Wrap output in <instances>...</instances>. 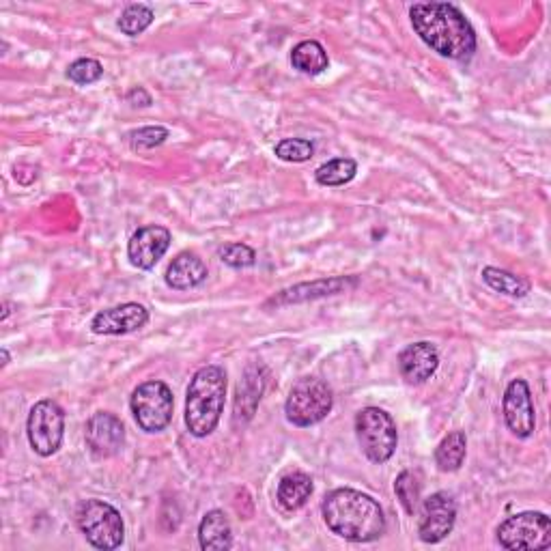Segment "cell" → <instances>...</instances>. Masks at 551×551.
Instances as JSON below:
<instances>
[{
    "label": "cell",
    "instance_id": "obj_17",
    "mask_svg": "<svg viewBox=\"0 0 551 551\" xmlns=\"http://www.w3.org/2000/svg\"><path fill=\"white\" fill-rule=\"evenodd\" d=\"M164 280L166 285L175 291L194 289L207 280V265L203 263L199 254L181 252L173 259V263L168 265Z\"/></svg>",
    "mask_w": 551,
    "mask_h": 551
},
{
    "label": "cell",
    "instance_id": "obj_7",
    "mask_svg": "<svg viewBox=\"0 0 551 551\" xmlns=\"http://www.w3.org/2000/svg\"><path fill=\"white\" fill-rule=\"evenodd\" d=\"M132 414L136 425L145 433H162L173 420L175 399L164 381H145L132 394Z\"/></svg>",
    "mask_w": 551,
    "mask_h": 551
},
{
    "label": "cell",
    "instance_id": "obj_28",
    "mask_svg": "<svg viewBox=\"0 0 551 551\" xmlns=\"http://www.w3.org/2000/svg\"><path fill=\"white\" fill-rule=\"evenodd\" d=\"M218 254H220V261L224 265L233 267V270H246V267H252L257 263V252L242 242L224 244Z\"/></svg>",
    "mask_w": 551,
    "mask_h": 551
},
{
    "label": "cell",
    "instance_id": "obj_6",
    "mask_svg": "<svg viewBox=\"0 0 551 551\" xmlns=\"http://www.w3.org/2000/svg\"><path fill=\"white\" fill-rule=\"evenodd\" d=\"M356 435L366 459L386 463L399 446L397 422L379 407H364L356 416Z\"/></svg>",
    "mask_w": 551,
    "mask_h": 551
},
{
    "label": "cell",
    "instance_id": "obj_24",
    "mask_svg": "<svg viewBox=\"0 0 551 551\" xmlns=\"http://www.w3.org/2000/svg\"><path fill=\"white\" fill-rule=\"evenodd\" d=\"M358 173V162L351 158H334L326 164H321L315 171V179L319 186L326 188H338L345 186V183L353 181Z\"/></svg>",
    "mask_w": 551,
    "mask_h": 551
},
{
    "label": "cell",
    "instance_id": "obj_21",
    "mask_svg": "<svg viewBox=\"0 0 551 551\" xmlns=\"http://www.w3.org/2000/svg\"><path fill=\"white\" fill-rule=\"evenodd\" d=\"M291 65L293 69H298V72L306 76H319L328 69L330 59L326 48H323L319 41L308 39V41H300V44L293 48Z\"/></svg>",
    "mask_w": 551,
    "mask_h": 551
},
{
    "label": "cell",
    "instance_id": "obj_10",
    "mask_svg": "<svg viewBox=\"0 0 551 551\" xmlns=\"http://www.w3.org/2000/svg\"><path fill=\"white\" fill-rule=\"evenodd\" d=\"M504 420L506 427L519 440H528L536 429V412L532 392L526 379H513L504 392Z\"/></svg>",
    "mask_w": 551,
    "mask_h": 551
},
{
    "label": "cell",
    "instance_id": "obj_15",
    "mask_svg": "<svg viewBox=\"0 0 551 551\" xmlns=\"http://www.w3.org/2000/svg\"><path fill=\"white\" fill-rule=\"evenodd\" d=\"M353 287H358V278H347V276L302 282V285L280 291L265 306H287V304H300L308 300H321V298H330V295L345 293Z\"/></svg>",
    "mask_w": 551,
    "mask_h": 551
},
{
    "label": "cell",
    "instance_id": "obj_8",
    "mask_svg": "<svg viewBox=\"0 0 551 551\" xmlns=\"http://www.w3.org/2000/svg\"><path fill=\"white\" fill-rule=\"evenodd\" d=\"M496 534L498 543L511 551H541L551 547V521L545 513L526 511L506 517Z\"/></svg>",
    "mask_w": 551,
    "mask_h": 551
},
{
    "label": "cell",
    "instance_id": "obj_31",
    "mask_svg": "<svg viewBox=\"0 0 551 551\" xmlns=\"http://www.w3.org/2000/svg\"><path fill=\"white\" fill-rule=\"evenodd\" d=\"M138 100H143V106H151V95L143 89V87H136L132 89L130 93H127V102H130L132 106H138Z\"/></svg>",
    "mask_w": 551,
    "mask_h": 551
},
{
    "label": "cell",
    "instance_id": "obj_12",
    "mask_svg": "<svg viewBox=\"0 0 551 551\" xmlns=\"http://www.w3.org/2000/svg\"><path fill=\"white\" fill-rule=\"evenodd\" d=\"M171 242L173 235L164 226H143V229H138L132 235L130 244H127V257H130V263L138 267V270L149 272L160 263Z\"/></svg>",
    "mask_w": 551,
    "mask_h": 551
},
{
    "label": "cell",
    "instance_id": "obj_19",
    "mask_svg": "<svg viewBox=\"0 0 551 551\" xmlns=\"http://www.w3.org/2000/svg\"><path fill=\"white\" fill-rule=\"evenodd\" d=\"M199 545L205 551H224L233 547V530L224 511H209L201 519Z\"/></svg>",
    "mask_w": 551,
    "mask_h": 551
},
{
    "label": "cell",
    "instance_id": "obj_33",
    "mask_svg": "<svg viewBox=\"0 0 551 551\" xmlns=\"http://www.w3.org/2000/svg\"><path fill=\"white\" fill-rule=\"evenodd\" d=\"M9 313H11V310H9V302H5V313H3V317H0V319H3V321H5V319L9 317Z\"/></svg>",
    "mask_w": 551,
    "mask_h": 551
},
{
    "label": "cell",
    "instance_id": "obj_11",
    "mask_svg": "<svg viewBox=\"0 0 551 551\" xmlns=\"http://www.w3.org/2000/svg\"><path fill=\"white\" fill-rule=\"evenodd\" d=\"M457 521V504L448 493L437 491L431 498L425 500L422 506V519L418 526V536L422 543H442L446 536L455 528Z\"/></svg>",
    "mask_w": 551,
    "mask_h": 551
},
{
    "label": "cell",
    "instance_id": "obj_4",
    "mask_svg": "<svg viewBox=\"0 0 551 551\" xmlns=\"http://www.w3.org/2000/svg\"><path fill=\"white\" fill-rule=\"evenodd\" d=\"M334 407V392L326 384V381L319 377H302L293 384L285 412L287 420L295 427H313L319 425L321 420L332 412Z\"/></svg>",
    "mask_w": 551,
    "mask_h": 551
},
{
    "label": "cell",
    "instance_id": "obj_22",
    "mask_svg": "<svg viewBox=\"0 0 551 551\" xmlns=\"http://www.w3.org/2000/svg\"><path fill=\"white\" fill-rule=\"evenodd\" d=\"M465 455H468V437L463 431H452L435 448V465L440 472H457L465 461Z\"/></svg>",
    "mask_w": 551,
    "mask_h": 551
},
{
    "label": "cell",
    "instance_id": "obj_32",
    "mask_svg": "<svg viewBox=\"0 0 551 551\" xmlns=\"http://www.w3.org/2000/svg\"><path fill=\"white\" fill-rule=\"evenodd\" d=\"M0 356H3V366L9 364V351L7 349H0Z\"/></svg>",
    "mask_w": 551,
    "mask_h": 551
},
{
    "label": "cell",
    "instance_id": "obj_23",
    "mask_svg": "<svg viewBox=\"0 0 551 551\" xmlns=\"http://www.w3.org/2000/svg\"><path fill=\"white\" fill-rule=\"evenodd\" d=\"M483 280L493 291L504 293L508 298H526L530 293V282L526 278H521L513 272L498 270V267H485Z\"/></svg>",
    "mask_w": 551,
    "mask_h": 551
},
{
    "label": "cell",
    "instance_id": "obj_18",
    "mask_svg": "<svg viewBox=\"0 0 551 551\" xmlns=\"http://www.w3.org/2000/svg\"><path fill=\"white\" fill-rule=\"evenodd\" d=\"M265 384H267V371L263 369V366H248L246 369V375L244 379L239 381L237 386V401H235V418H244L250 420L254 409H257L259 401H261V394L265 390Z\"/></svg>",
    "mask_w": 551,
    "mask_h": 551
},
{
    "label": "cell",
    "instance_id": "obj_16",
    "mask_svg": "<svg viewBox=\"0 0 551 551\" xmlns=\"http://www.w3.org/2000/svg\"><path fill=\"white\" fill-rule=\"evenodd\" d=\"M440 369V353H437L433 343H414L407 345L399 353V371L401 377L412 386L425 384L427 379L435 375V371Z\"/></svg>",
    "mask_w": 551,
    "mask_h": 551
},
{
    "label": "cell",
    "instance_id": "obj_14",
    "mask_svg": "<svg viewBox=\"0 0 551 551\" xmlns=\"http://www.w3.org/2000/svg\"><path fill=\"white\" fill-rule=\"evenodd\" d=\"M149 323V310L143 304L127 302L115 308H106L91 321V330L100 336H123L143 330Z\"/></svg>",
    "mask_w": 551,
    "mask_h": 551
},
{
    "label": "cell",
    "instance_id": "obj_3",
    "mask_svg": "<svg viewBox=\"0 0 551 551\" xmlns=\"http://www.w3.org/2000/svg\"><path fill=\"white\" fill-rule=\"evenodd\" d=\"M226 373L216 364L194 373L186 397V427L194 437H207L216 431L224 412Z\"/></svg>",
    "mask_w": 551,
    "mask_h": 551
},
{
    "label": "cell",
    "instance_id": "obj_1",
    "mask_svg": "<svg viewBox=\"0 0 551 551\" xmlns=\"http://www.w3.org/2000/svg\"><path fill=\"white\" fill-rule=\"evenodd\" d=\"M416 35L444 59L468 61L476 52V31L450 3H416L409 9Z\"/></svg>",
    "mask_w": 551,
    "mask_h": 551
},
{
    "label": "cell",
    "instance_id": "obj_29",
    "mask_svg": "<svg viewBox=\"0 0 551 551\" xmlns=\"http://www.w3.org/2000/svg\"><path fill=\"white\" fill-rule=\"evenodd\" d=\"M171 136L168 132V127L164 125H147L140 127V130L130 134V145L136 151H147V149H155L166 143V138Z\"/></svg>",
    "mask_w": 551,
    "mask_h": 551
},
{
    "label": "cell",
    "instance_id": "obj_27",
    "mask_svg": "<svg viewBox=\"0 0 551 551\" xmlns=\"http://www.w3.org/2000/svg\"><path fill=\"white\" fill-rule=\"evenodd\" d=\"M276 158L282 162H293V164H302L308 162L315 155V145L306 138H285L280 140L274 149Z\"/></svg>",
    "mask_w": 551,
    "mask_h": 551
},
{
    "label": "cell",
    "instance_id": "obj_5",
    "mask_svg": "<svg viewBox=\"0 0 551 551\" xmlns=\"http://www.w3.org/2000/svg\"><path fill=\"white\" fill-rule=\"evenodd\" d=\"M78 528L95 549H119L125 539L123 517L115 506L104 500H87L76 511Z\"/></svg>",
    "mask_w": 551,
    "mask_h": 551
},
{
    "label": "cell",
    "instance_id": "obj_25",
    "mask_svg": "<svg viewBox=\"0 0 551 551\" xmlns=\"http://www.w3.org/2000/svg\"><path fill=\"white\" fill-rule=\"evenodd\" d=\"M153 18H155L153 9L138 3V5H130L121 13L117 26L123 35L138 37V35H143L147 28L153 24Z\"/></svg>",
    "mask_w": 551,
    "mask_h": 551
},
{
    "label": "cell",
    "instance_id": "obj_9",
    "mask_svg": "<svg viewBox=\"0 0 551 551\" xmlns=\"http://www.w3.org/2000/svg\"><path fill=\"white\" fill-rule=\"evenodd\" d=\"M28 444L39 457H52L63 444L65 412L56 401H39L33 405L26 422Z\"/></svg>",
    "mask_w": 551,
    "mask_h": 551
},
{
    "label": "cell",
    "instance_id": "obj_2",
    "mask_svg": "<svg viewBox=\"0 0 551 551\" xmlns=\"http://www.w3.org/2000/svg\"><path fill=\"white\" fill-rule=\"evenodd\" d=\"M323 521L332 534L351 543H373L386 534L384 508L356 489H334L321 504Z\"/></svg>",
    "mask_w": 551,
    "mask_h": 551
},
{
    "label": "cell",
    "instance_id": "obj_20",
    "mask_svg": "<svg viewBox=\"0 0 551 551\" xmlns=\"http://www.w3.org/2000/svg\"><path fill=\"white\" fill-rule=\"evenodd\" d=\"M313 478L304 472L287 474L278 485V504L285 511H300V508L313 496Z\"/></svg>",
    "mask_w": 551,
    "mask_h": 551
},
{
    "label": "cell",
    "instance_id": "obj_13",
    "mask_svg": "<svg viewBox=\"0 0 551 551\" xmlns=\"http://www.w3.org/2000/svg\"><path fill=\"white\" fill-rule=\"evenodd\" d=\"M84 440H87V446L93 452V457L110 459L123 448L125 427L115 414L97 412L87 422V429H84Z\"/></svg>",
    "mask_w": 551,
    "mask_h": 551
},
{
    "label": "cell",
    "instance_id": "obj_26",
    "mask_svg": "<svg viewBox=\"0 0 551 551\" xmlns=\"http://www.w3.org/2000/svg\"><path fill=\"white\" fill-rule=\"evenodd\" d=\"M394 493H397L399 502L403 504L407 515H416L418 504H420V483L418 476L414 472H401L397 483H394Z\"/></svg>",
    "mask_w": 551,
    "mask_h": 551
},
{
    "label": "cell",
    "instance_id": "obj_30",
    "mask_svg": "<svg viewBox=\"0 0 551 551\" xmlns=\"http://www.w3.org/2000/svg\"><path fill=\"white\" fill-rule=\"evenodd\" d=\"M102 76H104V67L95 59H78L67 67V78L80 84V87H84V84H93Z\"/></svg>",
    "mask_w": 551,
    "mask_h": 551
}]
</instances>
